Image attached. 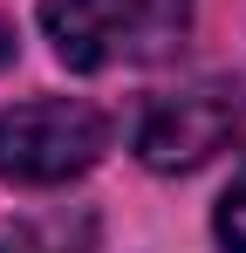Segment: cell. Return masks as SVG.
<instances>
[{
    "mask_svg": "<svg viewBox=\"0 0 246 253\" xmlns=\"http://www.w3.org/2000/svg\"><path fill=\"white\" fill-rule=\"evenodd\" d=\"M41 28L69 69L158 62L185 42L192 0H41Z\"/></svg>",
    "mask_w": 246,
    "mask_h": 253,
    "instance_id": "cell-1",
    "label": "cell"
},
{
    "mask_svg": "<svg viewBox=\"0 0 246 253\" xmlns=\"http://www.w3.org/2000/svg\"><path fill=\"white\" fill-rule=\"evenodd\" d=\"M110 151V117L76 96H35L0 110V185L48 192L69 185Z\"/></svg>",
    "mask_w": 246,
    "mask_h": 253,
    "instance_id": "cell-2",
    "label": "cell"
},
{
    "mask_svg": "<svg viewBox=\"0 0 246 253\" xmlns=\"http://www.w3.org/2000/svg\"><path fill=\"white\" fill-rule=\"evenodd\" d=\"M246 130V96L233 83H192L171 89L144 110L137 124V158L151 171H199L205 158H219L226 144H240Z\"/></svg>",
    "mask_w": 246,
    "mask_h": 253,
    "instance_id": "cell-3",
    "label": "cell"
},
{
    "mask_svg": "<svg viewBox=\"0 0 246 253\" xmlns=\"http://www.w3.org/2000/svg\"><path fill=\"white\" fill-rule=\"evenodd\" d=\"M219 247L246 253V165L233 171V185H226V199H219Z\"/></svg>",
    "mask_w": 246,
    "mask_h": 253,
    "instance_id": "cell-4",
    "label": "cell"
},
{
    "mask_svg": "<svg viewBox=\"0 0 246 253\" xmlns=\"http://www.w3.org/2000/svg\"><path fill=\"white\" fill-rule=\"evenodd\" d=\"M0 253H69V247H62L55 233H21V240H7Z\"/></svg>",
    "mask_w": 246,
    "mask_h": 253,
    "instance_id": "cell-5",
    "label": "cell"
}]
</instances>
